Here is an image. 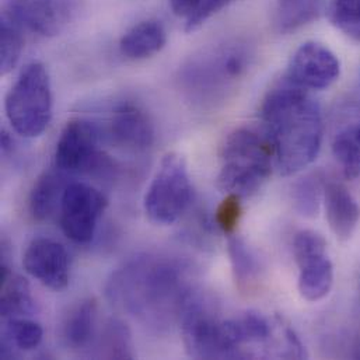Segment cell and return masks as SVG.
Returning <instances> with one entry per match:
<instances>
[{"instance_id":"27","label":"cell","mask_w":360,"mask_h":360,"mask_svg":"<svg viewBox=\"0 0 360 360\" xmlns=\"http://www.w3.org/2000/svg\"><path fill=\"white\" fill-rule=\"evenodd\" d=\"M333 155L340 163L342 174L347 180L359 179L360 145L351 131L337 135L333 143Z\"/></svg>"},{"instance_id":"23","label":"cell","mask_w":360,"mask_h":360,"mask_svg":"<svg viewBox=\"0 0 360 360\" xmlns=\"http://www.w3.org/2000/svg\"><path fill=\"white\" fill-rule=\"evenodd\" d=\"M24 46V30L1 15L0 27V72L10 73L18 63Z\"/></svg>"},{"instance_id":"11","label":"cell","mask_w":360,"mask_h":360,"mask_svg":"<svg viewBox=\"0 0 360 360\" xmlns=\"http://www.w3.org/2000/svg\"><path fill=\"white\" fill-rule=\"evenodd\" d=\"M286 76L306 90H326L341 76V60L326 44L303 42L292 55Z\"/></svg>"},{"instance_id":"29","label":"cell","mask_w":360,"mask_h":360,"mask_svg":"<svg viewBox=\"0 0 360 360\" xmlns=\"http://www.w3.org/2000/svg\"><path fill=\"white\" fill-rule=\"evenodd\" d=\"M327 254L326 238L314 230H300L293 240V257L296 264L307 258Z\"/></svg>"},{"instance_id":"2","label":"cell","mask_w":360,"mask_h":360,"mask_svg":"<svg viewBox=\"0 0 360 360\" xmlns=\"http://www.w3.org/2000/svg\"><path fill=\"white\" fill-rule=\"evenodd\" d=\"M259 120L281 176L300 173L320 155L324 135L321 107L309 90L288 76L276 82L264 97Z\"/></svg>"},{"instance_id":"26","label":"cell","mask_w":360,"mask_h":360,"mask_svg":"<svg viewBox=\"0 0 360 360\" xmlns=\"http://www.w3.org/2000/svg\"><path fill=\"white\" fill-rule=\"evenodd\" d=\"M321 177L307 176L299 181L293 189V202L296 210L304 217H314L319 213L321 199L324 198V185Z\"/></svg>"},{"instance_id":"7","label":"cell","mask_w":360,"mask_h":360,"mask_svg":"<svg viewBox=\"0 0 360 360\" xmlns=\"http://www.w3.org/2000/svg\"><path fill=\"white\" fill-rule=\"evenodd\" d=\"M193 191L184 158L169 153L150 182L143 206L150 221L169 226L176 223L192 202Z\"/></svg>"},{"instance_id":"3","label":"cell","mask_w":360,"mask_h":360,"mask_svg":"<svg viewBox=\"0 0 360 360\" xmlns=\"http://www.w3.org/2000/svg\"><path fill=\"white\" fill-rule=\"evenodd\" d=\"M254 49L233 39L202 49L180 70L181 91L200 108H213L229 98L252 66Z\"/></svg>"},{"instance_id":"19","label":"cell","mask_w":360,"mask_h":360,"mask_svg":"<svg viewBox=\"0 0 360 360\" xmlns=\"http://www.w3.org/2000/svg\"><path fill=\"white\" fill-rule=\"evenodd\" d=\"M1 317L17 319L31 316L34 311V300L25 279L14 276L6 265H1Z\"/></svg>"},{"instance_id":"14","label":"cell","mask_w":360,"mask_h":360,"mask_svg":"<svg viewBox=\"0 0 360 360\" xmlns=\"http://www.w3.org/2000/svg\"><path fill=\"white\" fill-rule=\"evenodd\" d=\"M323 202L330 229L340 241H348L359 223L358 200L344 184L330 181L324 185Z\"/></svg>"},{"instance_id":"20","label":"cell","mask_w":360,"mask_h":360,"mask_svg":"<svg viewBox=\"0 0 360 360\" xmlns=\"http://www.w3.org/2000/svg\"><path fill=\"white\" fill-rule=\"evenodd\" d=\"M227 252L237 288L243 292L251 290L257 285L261 274L258 257L250 245L236 234L229 236Z\"/></svg>"},{"instance_id":"1","label":"cell","mask_w":360,"mask_h":360,"mask_svg":"<svg viewBox=\"0 0 360 360\" xmlns=\"http://www.w3.org/2000/svg\"><path fill=\"white\" fill-rule=\"evenodd\" d=\"M193 292L189 266L156 254L132 258L111 275L105 286L112 304L155 328L180 320L184 304Z\"/></svg>"},{"instance_id":"17","label":"cell","mask_w":360,"mask_h":360,"mask_svg":"<svg viewBox=\"0 0 360 360\" xmlns=\"http://www.w3.org/2000/svg\"><path fill=\"white\" fill-rule=\"evenodd\" d=\"M299 292L307 302H320L327 297L334 286V265L327 254L316 255L297 262Z\"/></svg>"},{"instance_id":"31","label":"cell","mask_w":360,"mask_h":360,"mask_svg":"<svg viewBox=\"0 0 360 360\" xmlns=\"http://www.w3.org/2000/svg\"><path fill=\"white\" fill-rule=\"evenodd\" d=\"M169 1L173 13L186 20L199 7L202 0H169Z\"/></svg>"},{"instance_id":"32","label":"cell","mask_w":360,"mask_h":360,"mask_svg":"<svg viewBox=\"0 0 360 360\" xmlns=\"http://www.w3.org/2000/svg\"><path fill=\"white\" fill-rule=\"evenodd\" d=\"M351 134L354 135V138L358 141V143L360 145V124H358L354 129H351Z\"/></svg>"},{"instance_id":"15","label":"cell","mask_w":360,"mask_h":360,"mask_svg":"<svg viewBox=\"0 0 360 360\" xmlns=\"http://www.w3.org/2000/svg\"><path fill=\"white\" fill-rule=\"evenodd\" d=\"M167 44L165 25L155 18L135 24L120 41L121 53L131 60H142L159 53Z\"/></svg>"},{"instance_id":"16","label":"cell","mask_w":360,"mask_h":360,"mask_svg":"<svg viewBox=\"0 0 360 360\" xmlns=\"http://www.w3.org/2000/svg\"><path fill=\"white\" fill-rule=\"evenodd\" d=\"M69 184L68 174L56 167L44 172L34 182L30 192L28 207L31 216L38 221L48 220L59 210L63 192Z\"/></svg>"},{"instance_id":"28","label":"cell","mask_w":360,"mask_h":360,"mask_svg":"<svg viewBox=\"0 0 360 360\" xmlns=\"http://www.w3.org/2000/svg\"><path fill=\"white\" fill-rule=\"evenodd\" d=\"M241 199L243 198H240L238 195L226 193V196L223 198V200L216 209L214 221L217 227L227 236L234 234L240 223V219L243 214Z\"/></svg>"},{"instance_id":"12","label":"cell","mask_w":360,"mask_h":360,"mask_svg":"<svg viewBox=\"0 0 360 360\" xmlns=\"http://www.w3.org/2000/svg\"><path fill=\"white\" fill-rule=\"evenodd\" d=\"M105 132L115 146L134 152L150 149L156 139L150 115L139 104L131 101L121 103L112 110Z\"/></svg>"},{"instance_id":"18","label":"cell","mask_w":360,"mask_h":360,"mask_svg":"<svg viewBox=\"0 0 360 360\" xmlns=\"http://www.w3.org/2000/svg\"><path fill=\"white\" fill-rule=\"evenodd\" d=\"M327 0H276L274 27L279 34L295 32L316 21L327 10Z\"/></svg>"},{"instance_id":"30","label":"cell","mask_w":360,"mask_h":360,"mask_svg":"<svg viewBox=\"0 0 360 360\" xmlns=\"http://www.w3.org/2000/svg\"><path fill=\"white\" fill-rule=\"evenodd\" d=\"M233 1L236 0H202L199 7L185 20V31L192 32L198 30Z\"/></svg>"},{"instance_id":"9","label":"cell","mask_w":360,"mask_h":360,"mask_svg":"<svg viewBox=\"0 0 360 360\" xmlns=\"http://www.w3.org/2000/svg\"><path fill=\"white\" fill-rule=\"evenodd\" d=\"M82 11L83 0H1V15L45 38L66 31Z\"/></svg>"},{"instance_id":"13","label":"cell","mask_w":360,"mask_h":360,"mask_svg":"<svg viewBox=\"0 0 360 360\" xmlns=\"http://www.w3.org/2000/svg\"><path fill=\"white\" fill-rule=\"evenodd\" d=\"M22 265L28 275L52 290H63L69 285V254L55 240H32L24 252Z\"/></svg>"},{"instance_id":"4","label":"cell","mask_w":360,"mask_h":360,"mask_svg":"<svg viewBox=\"0 0 360 360\" xmlns=\"http://www.w3.org/2000/svg\"><path fill=\"white\" fill-rule=\"evenodd\" d=\"M217 186L224 193L248 198L269 180L275 156L272 145L262 129L238 128L224 141L220 153Z\"/></svg>"},{"instance_id":"10","label":"cell","mask_w":360,"mask_h":360,"mask_svg":"<svg viewBox=\"0 0 360 360\" xmlns=\"http://www.w3.org/2000/svg\"><path fill=\"white\" fill-rule=\"evenodd\" d=\"M107 206L105 195L97 188L84 182H70L59 207L62 231L76 244L90 243Z\"/></svg>"},{"instance_id":"5","label":"cell","mask_w":360,"mask_h":360,"mask_svg":"<svg viewBox=\"0 0 360 360\" xmlns=\"http://www.w3.org/2000/svg\"><path fill=\"white\" fill-rule=\"evenodd\" d=\"M52 110L49 73L41 62H31L21 70L6 96V117L15 134L32 139L45 132L52 120Z\"/></svg>"},{"instance_id":"8","label":"cell","mask_w":360,"mask_h":360,"mask_svg":"<svg viewBox=\"0 0 360 360\" xmlns=\"http://www.w3.org/2000/svg\"><path fill=\"white\" fill-rule=\"evenodd\" d=\"M100 128L84 118L70 120L56 142L53 167L75 174H108L114 172V162L100 150Z\"/></svg>"},{"instance_id":"22","label":"cell","mask_w":360,"mask_h":360,"mask_svg":"<svg viewBox=\"0 0 360 360\" xmlns=\"http://www.w3.org/2000/svg\"><path fill=\"white\" fill-rule=\"evenodd\" d=\"M101 355L110 359H134L132 334L121 320H110L101 337Z\"/></svg>"},{"instance_id":"6","label":"cell","mask_w":360,"mask_h":360,"mask_svg":"<svg viewBox=\"0 0 360 360\" xmlns=\"http://www.w3.org/2000/svg\"><path fill=\"white\" fill-rule=\"evenodd\" d=\"M180 323L182 342L191 358L238 359L226 331V320L214 314L198 290L184 304Z\"/></svg>"},{"instance_id":"25","label":"cell","mask_w":360,"mask_h":360,"mask_svg":"<svg viewBox=\"0 0 360 360\" xmlns=\"http://www.w3.org/2000/svg\"><path fill=\"white\" fill-rule=\"evenodd\" d=\"M4 334L8 344L21 351H32L38 348L44 338L42 327L28 317L8 319Z\"/></svg>"},{"instance_id":"21","label":"cell","mask_w":360,"mask_h":360,"mask_svg":"<svg viewBox=\"0 0 360 360\" xmlns=\"http://www.w3.org/2000/svg\"><path fill=\"white\" fill-rule=\"evenodd\" d=\"M97 304L94 300H84L70 310L63 323V340L72 349H84L94 337Z\"/></svg>"},{"instance_id":"24","label":"cell","mask_w":360,"mask_h":360,"mask_svg":"<svg viewBox=\"0 0 360 360\" xmlns=\"http://www.w3.org/2000/svg\"><path fill=\"white\" fill-rule=\"evenodd\" d=\"M326 11L337 30L360 42V0H331Z\"/></svg>"}]
</instances>
